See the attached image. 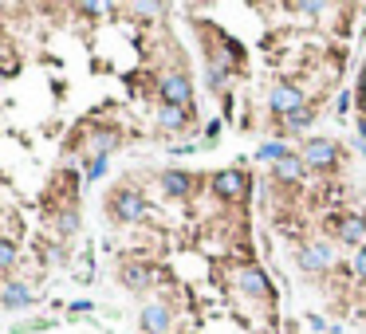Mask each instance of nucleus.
<instances>
[{"mask_svg":"<svg viewBox=\"0 0 366 334\" xmlns=\"http://www.w3.org/2000/svg\"><path fill=\"white\" fill-rule=\"evenodd\" d=\"M107 208L119 225H138L142 216H146V201H142L138 189H130V185L115 189V193L107 196Z\"/></svg>","mask_w":366,"mask_h":334,"instance_id":"1","label":"nucleus"},{"mask_svg":"<svg viewBox=\"0 0 366 334\" xmlns=\"http://www.w3.org/2000/svg\"><path fill=\"white\" fill-rule=\"evenodd\" d=\"M296 264H299V272H307V275H319V272H327V267L335 264V248L327 244V240H303V248L296 252Z\"/></svg>","mask_w":366,"mask_h":334,"instance_id":"2","label":"nucleus"},{"mask_svg":"<svg viewBox=\"0 0 366 334\" xmlns=\"http://www.w3.org/2000/svg\"><path fill=\"white\" fill-rule=\"evenodd\" d=\"M158 91H162V102H166V107L189 110V102H193V83H189L185 71H169V75H162Z\"/></svg>","mask_w":366,"mask_h":334,"instance_id":"3","label":"nucleus"},{"mask_svg":"<svg viewBox=\"0 0 366 334\" xmlns=\"http://www.w3.org/2000/svg\"><path fill=\"white\" fill-rule=\"evenodd\" d=\"M268 110L287 122L296 110H303V91H299L296 83H276V87L268 91Z\"/></svg>","mask_w":366,"mask_h":334,"instance_id":"4","label":"nucleus"},{"mask_svg":"<svg viewBox=\"0 0 366 334\" xmlns=\"http://www.w3.org/2000/svg\"><path fill=\"white\" fill-rule=\"evenodd\" d=\"M299 157H303L307 169H335L339 166V146L335 142H327V138H311Z\"/></svg>","mask_w":366,"mask_h":334,"instance_id":"5","label":"nucleus"},{"mask_svg":"<svg viewBox=\"0 0 366 334\" xmlns=\"http://www.w3.org/2000/svg\"><path fill=\"white\" fill-rule=\"evenodd\" d=\"M213 193H217L221 201H240V196L248 193V173H240V169H221V173L213 177Z\"/></svg>","mask_w":366,"mask_h":334,"instance_id":"6","label":"nucleus"},{"mask_svg":"<svg viewBox=\"0 0 366 334\" xmlns=\"http://www.w3.org/2000/svg\"><path fill=\"white\" fill-rule=\"evenodd\" d=\"M335 240L339 244H351V248H366V220L358 213L343 216L335 225Z\"/></svg>","mask_w":366,"mask_h":334,"instance_id":"7","label":"nucleus"},{"mask_svg":"<svg viewBox=\"0 0 366 334\" xmlns=\"http://www.w3.org/2000/svg\"><path fill=\"white\" fill-rule=\"evenodd\" d=\"M237 283H240V291H248V295H256V299H272V279H268L260 267H240V275H237Z\"/></svg>","mask_w":366,"mask_h":334,"instance_id":"8","label":"nucleus"},{"mask_svg":"<svg viewBox=\"0 0 366 334\" xmlns=\"http://www.w3.org/2000/svg\"><path fill=\"white\" fill-rule=\"evenodd\" d=\"M138 323L146 334H166L169 330V303H146L138 314Z\"/></svg>","mask_w":366,"mask_h":334,"instance_id":"9","label":"nucleus"},{"mask_svg":"<svg viewBox=\"0 0 366 334\" xmlns=\"http://www.w3.org/2000/svg\"><path fill=\"white\" fill-rule=\"evenodd\" d=\"M0 307H4V311H24V307H32L28 283H20V279L4 283V291H0Z\"/></svg>","mask_w":366,"mask_h":334,"instance_id":"10","label":"nucleus"},{"mask_svg":"<svg viewBox=\"0 0 366 334\" xmlns=\"http://www.w3.org/2000/svg\"><path fill=\"white\" fill-rule=\"evenodd\" d=\"M158 275H154V264H122V283L130 291H146Z\"/></svg>","mask_w":366,"mask_h":334,"instance_id":"11","label":"nucleus"},{"mask_svg":"<svg viewBox=\"0 0 366 334\" xmlns=\"http://www.w3.org/2000/svg\"><path fill=\"white\" fill-rule=\"evenodd\" d=\"M162 189H166V196H189L193 173H185V169H166V173H162Z\"/></svg>","mask_w":366,"mask_h":334,"instance_id":"12","label":"nucleus"},{"mask_svg":"<svg viewBox=\"0 0 366 334\" xmlns=\"http://www.w3.org/2000/svg\"><path fill=\"white\" fill-rule=\"evenodd\" d=\"M303 173H307V166H303V157H296V154H287L276 166V181H284V185H299Z\"/></svg>","mask_w":366,"mask_h":334,"instance_id":"13","label":"nucleus"},{"mask_svg":"<svg viewBox=\"0 0 366 334\" xmlns=\"http://www.w3.org/2000/svg\"><path fill=\"white\" fill-rule=\"evenodd\" d=\"M185 122H189V110L166 107V102H162V110H158V126H162V130H181Z\"/></svg>","mask_w":366,"mask_h":334,"instance_id":"14","label":"nucleus"},{"mask_svg":"<svg viewBox=\"0 0 366 334\" xmlns=\"http://www.w3.org/2000/svg\"><path fill=\"white\" fill-rule=\"evenodd\" d=\"M292 154V149L284 146V142H264V146H260V161H272V166H280V161H284V157Z\"/></svg>","mask_w":366,"mask_h":334,"instance_id":"15","label":"nucleus"},{"mask_svg":"<svg viewBox=\"0 0 366 334\" xmlns=\"http://www.w3.org/2000/svg\"><path fill=\"white\" fill-rule=\"evenodd\" d=\"M12 264H16V240L0 236V272H8Z\"/></svg>","mask_w":366,"mask_h":334,"instance_id":"16","label":"nucleus"},{"mask_svg":"<svg viewBox=\"0 0 366 334\" xmlns=\"http://www.w3.org/2000/svg\"><path fill=\"white\" fill-rule=\"evenodd\" d=\"M311 122H315V110H296V114H292V118H287V126H292V130H307V126H311Z\"/></svg>","mask_w":366,"mask_h":334,"instance_id":"17","label":"nucleus"},{"mask_svg":"<svg viewBox=\"0 0 366 334\" xmlns=\"http://www.w3.org/2000/svg\"><path fill=\"white\" fill-rule=\"evenodd\" d=\"M55 225H60V232H75V228H79V213H75V208H67V213H60V220H55Z\"/></svg>","mask_w":366,"mask_h":334,"instance_id":"18","label":"nucleus"},{"mask_svg":"<svg viewBox=\"0 0 366 334\" xmlns=\"http://www.w3.org/2000/svg\"><path fill=\"white\" fill-rule=\"evenodd\" d=\"M351 272H355L358 279H366V248H358V252H355V264H351Z\"/></svg>","mask_w":366,"mask_h":334,"instance_id":"19","label":"nucleus"}]
</instances>
